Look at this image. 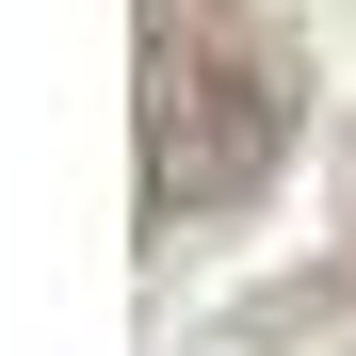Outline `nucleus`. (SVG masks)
<instances>
[{"instance_id": "nucleus-1", "label": "nucleus", "mask_w": 356, "mask_h": 356, "mask_svg": "<svg viewBox=\"0 0 356 356\" xmlns=\"http://www.w3.org/2000/svg\"><path fill=\"white\" fill-rule=\"evenodd\" d=\"M291 0H146V227H211L291 162Z\"/></svg>"}]
</instances>
